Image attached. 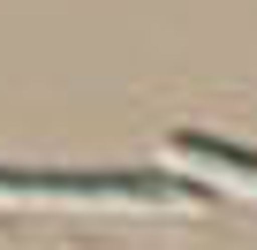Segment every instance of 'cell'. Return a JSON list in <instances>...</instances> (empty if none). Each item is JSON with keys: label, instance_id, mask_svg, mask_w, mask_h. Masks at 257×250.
Masks as SVG:
<instances>
[{"label": "cell", "instance_id": "cell-2", "mask_svg": "<svg viewBox=\"0 0 257 250\" xmlns=\"http://www.w3.org/2000/svg\"><path fill=\"white\" fill-rule=\"evenodd\" d=\"M174 152H197V159L234 167V175H249V182H257V152H234V144H219V137H174Z\"/></svg>", "mask_w": 257, "mask_h": 250}, {"label": "cell", "instance_id": "cell-1", "mask_svg": "<svg viewBox=\"0 0 257 250\" xmlns=\"http://www.w3.org/2000/svg\"><path fill=\"white\" fill-rule=\"evenodd\" d=\"M0 190H137V197H167V182H152V175H8L0 167Z\"/></svg>", "mask_w": 257, "mask_h": 250}]
</instances>
